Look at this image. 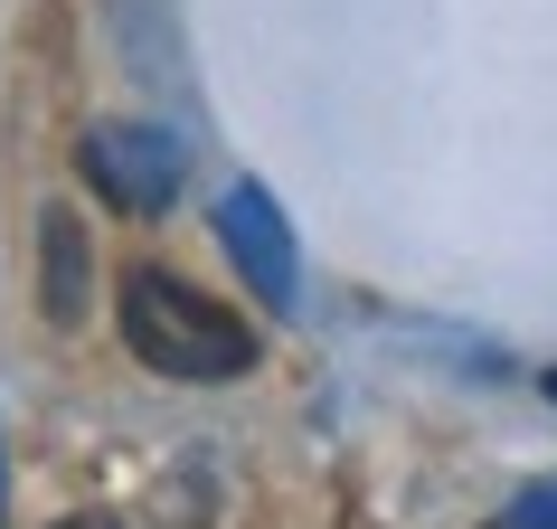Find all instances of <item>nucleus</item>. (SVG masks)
<instances>
[{
  "label": "nucleus",
  "instance_id": "1",
  "mask_svg": "<svg viewBox=\"0 0 557 529\" xmlns=\"http://www.w3.org/2000/svg\"><path fill=\"white\" fill-rule=\"evenodd\" d=\"M123 341L161 379H246L256 369V331L199 284H180L171 264H133L123 274Z\"/></svg>",
  "mask_w": 557,
  "mask_h": 529
},
{
  "label": "nucleus",
  "instance_id": "2",
  "mask_svg": "<svg viewBox=\"0 0 557 529\" xmlns=\"http://www.w3.org/2000/svg\"><path fill=\"white\" fill-rule=\"evenodd\" d=\"M76 171H86L95 199L133 208V218H161V208L180 199V180H189V151H180V133H161V123H95L86 151H76Z\"/></svg>",
  "mask_w": 557,
  "mask_h": 529
},
{
  "label": "nucleus",
  "instance_id": "3",
  "mask_svg": "<svg viewBox=\"0 0 557 529\" xmlns=\"http://www.w3.org/2000/svg\"><path fill=\"white\" fill-rule=\"evenodd\" d=\"M218 236H227L236 274H246L264 303H294V227L274 218V199H264L256 180H236L227 199H218Z\"/></svg>",
  "mask_w": 557,
  "mask_h": 529
},
{
  "label": "nucleus",
  "instance_id": "4",
  "mask_svg": "<svg viewBox=\"0 0 557 529\" xmlns=\"http://www.w3.org/2000/svg\"><path fill=\"white\" fill-rule=\"evenodd\" d=\"M86 303H95V246H86V218L58 199V208H38V312L58 331H76Z\"/></svg>",
  "mask_w": 557,
  "mask_h": 529
},
{
  "label": "nucleus",
  "instance_id": "5",
  "mask_svg": "<svg viewBox=\"0 0 557 529\" xmlns=\"http://www.w3.org/2000/svg\"><path fill=\"white\" fill-rule=\"evenodd\" d=\"M510 529H557V482H529L520 510H510Z\"/></svg>",
  "mask_w": 557,
  "mask_h": 529
},
{
  "label": "nucleus",
  "instance_id": "6",
  "mask_svg": "<svg viewBox=\"0 0 557 529\" xmlns=\"http://www.w3.org/2000/svg\"><path fill=\"white\" fill-rule=\"evenodd\" d=\"M58 529H123V520H104V510H76V520H58Z\"/></svg>",
  "mask_w": 557,
  "mask_h": 529
},
{
  "label": "nucleus",
  "instance_id": "7",
  "mask_svg": "<svg viewBox=\"0 0 557 529\" xmlns=\"http://www.w3.org/2000/svg\"><path fill=\"white\" fill-rule=\"evenodd\" d=\"M548 397H557V369H548Z\"/></svg>",
  "mask_w": 557,
  "mask_h": 529
},
{
  "label": "nucleus",
  "instance_id": "8",
  "mask_svg": "<svg viewBox=\"0 0 557 529\" xmlns=\"http://www.w3.org/2000/svg\"><path fill=\"white\" fill-rule=\"evenodd\" d=\"M500 529H510V520H500Z\"/></svg>",
  "mask_w": 557,
  "mask_h": 529
}]
</instances>
